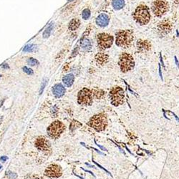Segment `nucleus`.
I'll return each mask as SVG.
<instances>
[{
	"mask_svg": "<svg viewBox=\"0 0 179 179\" xmlns=\"http://www.w3.org/2000/svg\"><path fill=\"white\" fill-rule=\"evenodd\" d=\"M52 91L56 97H60L65 95V88L61 84H56L52 87Z\"/></svg>",
	"mask_w": 179,
	"mask_h": 179,
	"instance_id": "15",
	"label": "nucleus"
},
{
	"mask_svg": "<svg viewBox=\"0 0 179 179\" xmlns=\"http://www.w3.org/2000/svg\"><path fill=\"white\" fill-rule=\"evenodd\" d=\"M114 42V37L107 33H100L97 35V42L100 50L110 48Z\"/></svg>",
	"mask_w": 179,
	"mask_h": 179,
	"instance_id": "7",
	"label": "nucleus"
},
{
	"mask_svg": "<svg viewBox=\"0 0 179 179\" xmlns=\"http://www.w3.org/2000/svg\"><path fill=\"white\" fill-rule=\"evenodd\" d=\"M95 144H96V145H97V146H99V147H100V148H101V149H103V150H106V149H105V148H103V146H101V145H99V144H97V143H96V141H95Z\"/></svg>",
	"mask_w": 179,
	"mask_h": 179,
	"instance_id": "33",
	"label": "nucleus"
},
{
	"mask_svg": "<svg viewBox=\"0 0 179 179\" xmlns=\"http://www.w3.org/2000/svg\"><path fill=\"white\" fill-rule=\"evenodd\" d=\"M91 91L92 94H93V97H94V98L97 99V100L103 98L105 96V93L104 90H103L101 89H99V88H94V89L92 90Z\"/></svg>",
	"mask_w": 179,
	"mask_h": 179,
	"instance_id": "19",
	"label": "nucleus"
},
{
	"mask_svg": "<svg viewBox=\"0 0 179 179\" xmlns=\"http://www.w3.org/2000/svg\"><path fill=\"white\" fill-rule=\"evenodd\" d=\"M159 74H160V77L161 78V80H163V77H162V74H161V68H160V66L159 65Z\"/></svg>",
	"mask_w": 179,
	"mask_h": 179,
	"instance_id": "32",
	"label": "nucleus"
},
{
	"mask_svg": "<svg viewBox=\"0 0 179 179\" xmlns=\"http://www.w3.org/2000/svg\"><path fill=\"white\" fill-rule=\"evenodd\" d=\"M74 80H75V76L73 75V74H68L62 78V82L65 85V86L68 87V88L72 86Z\"/></svg>",
	"mask_w": 179,
	"mask_h": 179,
	"instance_id": "17",
	"label": "nucleus"
},
{
	"mask_svg": "<svg viewBox=\"0 0 179 179\" xmlns=\"http://www.w3.org/2000/svg\"><path fill=\"white\" fill-rule=\"evenodd\" d=\"M2 168V166H1V165H0V169Z\"/></svg>",
	"mask_w": 179,
	"mask_h": 179,
	"instance_id": "37",
	"label": "nucleus"
},
{
	"mask_svg": "<svg viewBox=\"0 0 179 179\" xmlns=\"http://www.w3.org/2000/svg\"><path fill=\"white\" fill-rule=\"evenodd\" d=\"M27 64L29 65H31V66H35V65H38L39 62L36 59L30 57V58H29L27 60Z\"/></svg>",
	"mask_w": 179,
	"mask_h": 179,
	"instance_id": "25",
	"label": "nucleus"
},
{
	"mask_svg": "<svg viewBox=\"0 0 179 179\" xmlns=\"http://www.w3.org/2000/svg\"><path fill=\"white\" fill-rule=\"evenodd\" d=\"M133 18L135 22L139 25H147L150 22V18H151L149 7L144 5H141L137 7L133 13Z\"/></svg>",
	"mask_w": 179,
	"mask_h": 179,
	"instance_id": "2",
	"label": "nucleus"
},
{
	"mask_svg": "<svg viewBox=\"0 0 179 179\" xmlns=\"http://www.w3.org/2000/svg\"><path fill=\"white\" fill-rule=\"evenodd\" d=\"M79 123V122H78V121H73L72 122V123H71L70 126V129L72 131H73L75 129V128H77V124Z\"/></svg>",
	"mask_w": 179,
	"mask_h": 179,
	"instance_id": "28",
	"label": "nucleus"
},
{
	"mask_svg": "<svg viewBox=\"0 0 179 179\" xmlns=\"http://www.w3.org/2000/svg\"><path fill=\"white\" fill-rule=\"evenodd\" d=\"M88 125L97 131H102L105 129L107 125V118L104 114H99L93 116L90 120Z\"/></svg>",
	"mask_w": 179,
	"mask_h": 179,
	"instance_id": "6",
	"label": "nucleus"
},
{
	"mask_svg": "<svg viewBox=\"0 0 179 179\" xmlns=\"http://www.w3.org/2000/svg\"><path fill=\"white\" fill-rule=\"evenodd\" d=\"M80 25V20L78 18H74L69 22L68 28L71 31H75L79 28Z\"/></svg>",
	"mask_w": 179,
	"mask_h": 179,
	"instance_id": "18",
	"label": "nucleus"
},
{
	"mask_svg": "<svg viewBox=\"0 0 179 179\" xmlns=\"http://www.w3.org/2000/svg\"><path fill=\"white\" fill-rule=\"evenodd\" d=\"M7 158H8L7 156H2V157L0 158V160L3 162H5L7 160Z\"/></svg>",
	"mask_w": 179,
	"mask_h": 179,
	"instance_id": "31",
	"label": "nucleus"
},
{
	"mask_svg": "<svg viewBox=\"0 0 179 179\" xmlns=\"http://www.w3.org/2000/svg\"><path fill=\"white\" fill-rule=\"evenodd\" d=\"M116 45L122 48H129L133 42L134 32L132 29L120 30L115 34Z\"/></svg>",
	"mask_w": 179,
	"mask_h": 179,
	"instance_id": "1",
	"label": "nucleus"
},
{
	"mask_svg": "<svg viewBox=\"0 0 179 179\" xmlns=\"http://www.w3.org/2000/svg\"><path fill=\"white\" fill-rule=\"evenodd\" d=\"M7 174H8V176H9V178H10V179H15L17 178V174L12 173V172H10V171L8 172Z\"/></svg>",
	"mask_w": 179,
	"mask_h": 179,
	"instance_id": "30",
	"label": "nucleus"
},
{
	"mask_svg": "<svg viewBox=\"0 0 179 179\" xmlns=\"http://www.w3.org/2000/svg\"><path fill=\"white\" fill-rule=\"evenodd\" d=\"M45 175L49 177H60L62 175V169L57 165H51L46 169Z\"/></svg>",
	"mask_w": 179,
	"mask_h": 179,
	"instance_id": "11",
	"label": "nucleus"
},
{
	"mask_svg": "<svg viewBox=\"0 0 179 179\" xmlns=\"http://www.w3.org/2000/svg\"><path fill=\"white\" fill-rule=\"evenodd\" d=\"M23 71L25 72H26V73L29 75H33V73H34V72H33L32 70L30 69V68H27V67H24Z\"/></svg>",
	"mask_w": 179,
	"mask_h": 179,
	"instance_id": "26",
	"label": "nucleus"
},
{
	"mask_svg": "<svg viewBox=\"0 0 179 179\" xmlns=\"http://www.w3.org/2000/svg\"><path fill=\"white\" fill-rule=\"evenodd\" d=\"M65 126L60 121H54L47 129V133L52 138H57L65 131Z\"/></svg>",
	"mask_w": 179,
	"mask_h": 179,
	"instance_id": "9",
	"label": "nucleus"
},
{
	"mask_svg": "<svg viewBox=\"0 0 179 179\" xmlns=\"http://www.w3.org/2000/svg\"><path fill=\"white\" fill-rule=\"evenodd\" d=\"M35 145L40 150H43V151H47L50 150V143L44 138H39L36 141Z\"/></svg>",
	"mask_w": 179,
	"mask_h": 179,
	"instance_id": "14",
	"label": "nucleus"
},
{
	"mask_svg": "<svg viewBox=\"0 0 179 179\" xmlns=\"http://www.w3.org/2000/svg\"><path fill=\"white\" fill-rule=\"evenodd\" d=\"M1 77H2V75H0V78H1Z\"/></svg>",
	"mask_w": 179,
	"mask_h": 179,
	"instance_id": "38",
	"label": "nucleus"
},
{
	"mask_svg": "<svg viewBox=\"0 0 179 179\" xmlns=\"http://www.w3.org/2000/svg\"><path fill=\"white\" fill-rule=\"evenodd\" d=\"M125 1L124 0H113L112 6L115 10H120L125 7Z\"/></svg>",
	"mask_w": 179,
	"mask_h": 179,
	"instance_id": "20",
	"label": "nucleus"
},
{
	"mask_svg": "<svg viewBox=\"0 0 179 179\" xmlns=\"http://www.w3.org/2000/svg\"><path fill=\"white\" fill-rule=\"evenodd\" d=\"M96 24L100 27H105L108 25L110 22V17L107 15L105 13H102L99 15L96 18Z\"/></svg>",
	"mask_w": 179,
	"mask_h": 179,
	"instance_id": "13",
	"label": "nucleus"
},
{
	"mask_svg": "<svg viewBox=\"0 0 179 179\" xmlns=\"http://www.w3.org/2000/svg\"><path fill=\"white\" fill-rule=\"evenodd\" d=\"M108 60H109L108 55L105 54V53L98 52L95 55V60L98 65H104L105 64H106L108 62Z\"/></svg>",
	"mask_w": 179,
	"mask_h": 179,
	"instance_id": "16",
	"label": "nucleus"
},
{
	"mask_svg": "<svg viewBox=\"0 0 179 179\" xmlns=\"http://www.w3.org/2000/svg\"><path fill=\"white\" fill-rule=\"evenodd\" d=\"M90 15H91V12H90V10L88 8H86V9H84L82 12V19L86 20V19H88L90 17Z\"/></svg>",
	"mask_w": 179,
	"mask_h": 179,
	"instance_id": "24",
	"label": "nucleus"
},
{
	"mask_svg": "<svg viewBox=\"0 0 179 179\" xmlns=\"http://www.w3.org/2000/svg\"><path fill=\"white\" fill-rule=\"evenodd\" d=\"M175 61H176V64L177 65V66L179 68V63H178V60H177V58H176V57H175Z\"/></svg>",
	"mask_w": 179,
	"mask_h": 179,
	"instance_id": "34",
	"label": "nucleus"
},
{
	"mask_svg": "<svg viewBox=\"0 0 179 179\" xmlns=\"http://www.w3.org/2000/svg\"><path fill=\"white\" fill-rule=\"evenodd\" d=\"M93 94L90 90L85 88L79 92L78 95V103L84 105H90L93 103Z\"/></svg>",
	"mask_w": 179,
	"mask_h": 179,
	"instance_id": "8",
	"label": "nucleus"
},
{
	"mask_svg": "<svg viewBox=\"0 0 179 179\" xmlns=\"http://www.w3.org/2000/svg\"><path fill=\"white\" fill-rule=\"evenodd\" d=\"M90 32V27H88V28H87L86 31H85V32H84L83 36H82V39H81V40H82V39H85V37H86V36H88V34H89Z\"/></svg>",
	"mask_w": 179,
	"mask_h": 179,
	"instance_id": "29",
	"label": "nucleus"
},
{
	"mask_svg": "<svg viewBox=\"0 0 179 179\" xmlns=\"http://www.w3.org/2000/svg\"><path fill=\"white\" fill-rule=\"evenodd\" d=\"M172 29V24L170 20L168 19H165L160 22L158 25V30L160 32V34H168Z\"/></svg>",
	"mask_w": 179,
	"mask_h": 179,
	"instance_id": "10",
	"label": "nucleus"
},
{
	"mask_svg": "<svg viewBox=\"0 0 179 179\" xmlns=\"http://www.w3.org/2000/svg\"><path fill=\"white\" fill-rule=\"evenodd\" d=\"M109 97L112 105L114 106L123 104L125 100V93L123 89L119 86L113 87L109 93Z\"/></svg>",
	"mask_w": 179,
	"mask_h": 179,
	"instance_id": "4",
	"label": "nucleus"
},
{
	"mask_svg": "<svg viewBox=\"0 0 179 179\" xmlns=\"http://www.w3.org/2000/svg\"><path fill=\"white\" fill-rule=\"evenodd\" d=\"M152 12L158 17H161L169 10V5L166 0H155L151 6Z\"/></svg>",
	"mask_w": 179,
	"mask_h": 179,
	"instance_id": "5",
	"label": "nucleus"
},
{
	"mask_svg": "<svg viewBox=\"0 0 179 179\" xmlns=\"http://www.w3.org/2000/svg\"><path fill=\"white\" fill-rule=\"evenodd\" d=\"M72 0H69V1H68V2H72Z\"/></svg>",
	"mask_w": 179,
	"mask_h": 179,
	"instance_id": "36",
	"label": "nucleus"
},
{
	"mask_svg": "<svg viewBox=\"0 0 179 179\" xmlns=\"http://www.w3.org/2000/svg\"><path fill=\"white\" fill-rule=\"evenodd\" d=\"M137 49L141 52H143L149 51L151 50V43L148 40H138L136 43Z\"/></svg>",
	"mask_w": 179,
	"mask_h": 179,
	"instance_id": "12",
	"label": "nucleus"
},
{
	"mask_svg": "<svg viewBox=\"0 0 179 179\" xmlns=\"http://www.w3.org/2000/svg\"><path fill=\"white\" fill-rule=\"evenodd\" d=\"M36 50H37V45L34 44H27L23 49L24 52H33L36 51Z\"/></svg>",
	"mask_w": 179,
	"mask_h": 179,
	"instance_id": "23",
	"label": "nucleus"
},
{
	"mask_svg": "<svg viewBox=\"0 0 179 179\" xmlns=\"http://www.w3.org/2000/svg\"><path fill=\"white\" fill-rule=\"evenodd\" d=\"M47 79H44L43 80L42 82V85H41V88H40V94H42L43 92V90H44V88H45L46 86V84H47Z\"/></svg>",
	"mask_w": 179,
	"mask_h": 179,
	"instance_id": "27",
	"label": "nucleus"
},
{
	"mask_svg": "<svg viewBox=\"0 0 179 179\" xmlns=\"http://www.w3.org/2000/svg\"><path fill=\"white\" fill-rule=\"evenodd\" d=\"M118 65L121 68V72L123 73H126L132 70L135 67V61H134L133 57L129 53H122L119 57Z\"/></svg>",
	"mask_w": 179,
	"mask_h": 179,
	"instance_id": "3",
	"label": "nucleus"
},
{
	"mask_svg": "<svg viewBox=\"0 0 179 179\" xmlns=\"http://www.w3.org/2000/svg\"><path fill=\"white\" fill-rule=\"evenodd\" d=\"M3 68H9V66H8L7 64H4V65L2 66Z\"/></svg>",
	"mask_w": 179,
	"mask_h": 179,
	"instance_id": "35",
	"label": "nucleus"
},
{
	"mask_svg": "<svg viewBox=\"0 0 179 179\" xmlns=\"http://www.w3.org/2000/svg\"><path fill=\"white\" fill-rule=\"evenodd\" d=\"M53 27H54V23H53V22H51V23H50V25L47 27H46V29H44V31L42 34L43 38L46 39V38H48V37H50L52 32V30H53Z\"/></svg>",
	"mask_w": 179,
	"mask_h": 179,
	"instance_id": "22",
	"label": "nucleus"
},
{
	"mask_svg": "<svg viewBox=\"0 0 179 179\" xmlns=\"http://www.w3.org/2000/svg\"><path fill=\"white\" fill-rule=\"evenodd\" d=\"M80 46L82 47V49H83L84 50L89 51L92 48V43L90 42V40H88V38H85L81 40Z\"/></svg>",
	"mask_w": 179,
	"mask_h": 179,
	"instance_id": "21",
	"label": "nucleus"
}]
</instances>
